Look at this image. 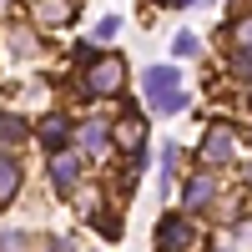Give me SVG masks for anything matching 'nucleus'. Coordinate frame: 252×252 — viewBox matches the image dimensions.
<instances>
[{
    "mask_svg": "<svg viewBox=\"0 0 252 252\" xmlns=\"http://www.w3.org/2000/svg\"><path fill=\"white\" fill-rule=\"evenodd\" d=\"M141 96H146V106L161 111V116H172V111L187 106V91H182L177 66H152V71L141 76Z\"/></svg>",
    "mask_w": 252,
    "mask_h": 252,
    "instance_id": "nucleus-1",
    "label": "nucleus"
},
{
    "mask_svg": "<svg viewBox=\"0 0 252 252\" xmlns=\"http://www.w3.org/2000/svg\"><path fill=\"white\" fill-rule=\"evenodd\" d=\"M121 81H126V61H121V56H91L86 81H81V86H86L91 96H116Z\"/></svg>",
    "mask_w": 252,
    "mask_h": 252,
    "instance_id": "nucleus-2",
    "label": "nucleus"
},
{
    "mask_svg": "<svg viewBox=\"0 0 252 252\" xmlns=\"http://www.w3.org/2000/svg\"><path fill=\"white\" fill-rule=\"evenodd\" d=\"M232 157H237L232 126H227V121H212V126H207V136H202V161H207V166H227Z\"/></svg>",
    "mask_w": 252,
    "mask_h": 252,
    "instance_id": "nucleus-3",
    "label": "nucleus"
},
{
    "mask_svg": "<svg viewBox=\"0 0 252 252\" xmlns=\"http://www.w3.org/2000/svg\"><path fill=\"white\" fill-rule=\"evenodd\" d=\"M192 247V222L187 217H161L157 222V252H182Z\"/></svg>",
    "mask_w": 252,
    "mask_h": 252,
    "instance_id": "nucleus-4",
    "label": "nucleus"
},
{
    "mask_svg": "<svg viewBox=\"0 0 252 252\" xmlns=\"http://www.w3.org/2000/svg\"><path fill=\"white\" fill-rule=\"evenodd\" d=\"M217 202V182L212 177H187L182 182V207L187 212H202V207H212Z\"/></svg>",
    "mask_w": 252,
    "mask_h": 252,
    "instance_id": "nucleus-5",
    "label": "nucleus"
},
{
    "mask_svg": "<svg viewBox=\"0 0 252 252\" xmlns=\"http://www.w3.org/2000/svg\"><path fill=\"white\" fill-rule=\"evenodd\" d=\"M111 141L121 146V152H141V141H146V126H141V116L111 121Z\"/></svg>",
    "mask_w": 252,
    "mask_h": 252,
    "instance_id": "nucleus-6",
    "label": "nucleus"
},
{
    "mask_svg": "<svg viewBox=\"0 0 252 252\" xmlns=\"http://www.w3.org/2000/svg\"><path fill=\"white\" fill-rule=\"evenodd\" d=\"M111 146V121H101V116H91V121H81V152H106Z\"/></svg>",
    "mask_w": 252,
    "mask_h": 252,
    "instance_id": "nucleus-7",
    "label": "nucleus"
},
{
    "mask_svg": "<svg viewBox=\"0 0 252 252\" xmlns=\"http://www.w3.org/2000/svg\"><path fill=\"white\" fill-rule=\"evenodd\" d=\"M76 177H81V161L61 152V157L51 161V182H56V192H76Z\"/></svg>",
    "mask_w": 252,
    "mask_h": 252,
    "instance_id": "nucleus-8",
    "label": "nucleus"
},
{
    "mask_svg": "<svg viewBox=\"0 0 252 252\" xmlns=\"http://www.w3.org/2000/svg\"><path fill=\"white\" fill-rule=\"evenodd\" d=\"M66 136H71V121H66V116H46V121H40V146L61 152V146H66Z\"/></svg>",
    "mask_w": 252,
    "mask_h": 252,
    "instance_id": "nucleus-9",
    "label": "nucleus"
},
{
    "mask_svg": "<svg viewBox=\"0 0 252 252\" xmlns=\"http://www.w3.org/2000/svg\"><path fill=\"white\" fill-rule=\"evenodd\" d=\"M20 192V161L10 152H0V202H10Z\"/></svg>",
    "mask_w": 252,
    "mask_h": 252,
    "instance_id": "nucleus-10",
    "label": "nucleus"
},
{
    "mask_svg": "<svg viewBox=\"0 0 252 252\" xmlns=\"http://www.w3.org/2000/svg\"><path fill=\"white\" fill-rule=\"evenodd\" d=\"M35 20H40V26H66L71 5H66V0H35Z\"/></svg>",
    "mask_w": 252,
    "mask_h": 252,
    "instance_id": "nucleus-11",
    "label": "nucleus"
},
{
    "mask_svg": "<svg viewBox=\"0 0 252 252\" xmlns=\"http://www.w3.org/2000/svg\"><path fill=\"white\" fill-rule=\"evenodd\" d=\"M232 40H237V56H252V15H242V20H237Z\"/></svg>",
    "mask_w": 252,
    "mask_h": 252,
    "instance_id": "nucleus-12",
    "label": "nucleus"
},
{
    "mask_svg": "<svg viewBox=\"0 0 252 252\" xmlns=\"http://www.w3.org/2000/svg\"><path fill=\"white\" fill-rule=\"evenodd\" d=\"M0 141H5V146H15V141H26V126H20L15 116H0Z\"/></svg>",
    "mask_w": 252,
    "mask_h": 252,
    "instance_id": "nucleus-13",
    "label": "nucleus"
},
{
    "mask_svg": "<svg viewBox=\"0 0 252 252\" xmlns=\"http://www.w3.org/2000/svg\"><path fill=\"white\" fill-rule=\"evenodd\" d=\"M172 51H177V56H197V51H202V40H197L192 31H182V35L172 40Z\"/></svg>",
    "mask_w": 252,
    "mask_h": 252,
    "instance_id": "nucleus-14",
    "label": "nucleus"
},
{
    "mask_svg": "<svg viewBox=\"0 0 252 252\" xmlns=\"http://www.w3.org/2000/svg\"><path fill=\"white\" fill-rule=\"evenodd\" d=\"M172 166H177V146H172V141H166V146H161V177H166V172H172Z\"/></svg>",
    "mask_w": 252,
    "mask_h": 252,
    "instance_id": "nucleus-15",
    "label": "nucleus"
},
{
    "mask_svg": "<svg viewBox=\"0 0 252 252\" xmlns=\"http://www.w3.org/2000/svg\"><path fill=\"white\" fill-rule=\"evenodd\" d=\"M31 51H35V40H31L26 31H15V56H31Z\"/></svg>",
    "mask_w": 252,
    "mask_h": 252,
    "instance_id": "nucleus-16",
    "label": "nucleus"
},
{
    "mask_svg": "<svg viewBox=\"0 0 252 252\" xmlns=\"http://www.w3.org/2000/svg\"><path fill=\"white\" fill-rule=\"evenodd\" d=\"M116 26H121V20H116V15H106V20L96 26V35H101V40H111V35H116Z\"/></svg>",
    "mask_w": 252,
    "mask_h": 252,
    "instance_id": "nucleus-17",
    "label": "nucleus"
},
{
    "mask_svg": "<svg viewBox=\"0 0 252 252\" xmlns=\"http://www.w3.org/2000/svg\"><path fill=\"white\" fill-rule=\"evenodd\" d=\"M96 227H101V232H106V237H116V232H121V222H116V217H106V212L96 217Z\"/></svg>",
    "mask_w": 252,
    "mask_h": 252,
    "instance_id": "nucleus-18",
    "label": "nucleus"
},
{
    "mask_svg": "<svg viewBox=\"0 0 252 252\" xmlns=\"http://www.w3.org/2000/svg\"><path fill=\"white\" fill-rule=\"evenodd\" d=\"M0 247H5V252H20V247H26V237H20V232H5V237H0Z\"/></svg>",
    "mask_w": 252,
    "mask_h": 252,
    "instance_id": "nucleus-19",
    "label": "nucleus"
},
{
    "mask_svg": "<svg viewBox=\"0 0 252 252\" xmlns=\"http://www.w3.org/2000/svg\"><path fill=\"white\" fill-rule=\"evenodd\" d=\"M247 187H252V166H247Z\"/></svg>",
    "mask_w": 252,
    "mask_h": 252,
    "instance_id": "nucleus-20",
    "label": "nucleus"
},
{
    "mask_svg": "<svg viewBox=\"0 0 252 252\" xmlns=\"http://www.w3.org/2000/svg\"><path fill=\"white\" fill-rule=\"evenodd\" d=\"M177 5H192V0H177Z\"/></svg>",
    "mask_w": 252,
    "mask_h": 252,
    "instance_id": "nucleus-21",
    "label": "nucleus"
},
{
    "mask_svg": "<svg viewBox=\"0 0 252 252\" xmlns=\"http://www.w3.org/2000/svg\"><path fill=\"white\" fill-rule=\"evenodd\" d=\"M247 96H252V86H247Z\"/></svg>",
    "mask_w": 252,
    "mask_h": 252,
    "instance_id": "nucleus-22",
    "label": "nucleus"
}]
</instances>
